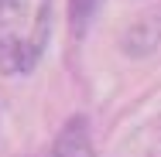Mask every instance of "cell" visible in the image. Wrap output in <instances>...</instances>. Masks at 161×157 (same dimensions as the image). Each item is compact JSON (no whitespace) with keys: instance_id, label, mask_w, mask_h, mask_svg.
<instances>
[{"instance_id":"3","label":"cell","mask_w":161,"mask_h":157,"mask_svg":"<svg viewBox=\"0 0 161 157\" xmlns=\"http://www.w3.org/2000/svg\"><path fill=\"white\" fill-rule=\"evenodd\" d=\"M48 157H96L93 154V130H89V120L82 113L69 116L62 123Z\"/></svg>"},{"instance_id":"2","label":"cell","mask_w":161,"mask_h":157,"mask_svg":"<svg viewBox=\"0 0 161 157\" xmlns=\"http://www.w3.org/2000/svg\"><path fill=\"white\" fill-rule=\"evenodd\" d=\"M158 44H161V14L158 10H147V14L134 17L127 24V31L120 34V48L127 51L130 58H144Z\"/></svg>"},{"instance_id":"4","label":"cell","mask_w":161,"mask_h":157,"mask_svg":"<svg viewBox=\"0 0 161 157\" xmlns=\"http://www.w3.org/2000/svg\"><path fill=\"white\" fill-rule=\"evenodd\" d=\"M96 7H99V0H69V28H72L75 38H82L86 28L93 24Z\"/></svg>"},{"instance_id":"1","label":"cell","mask_w":161,"mask_h":157,"mask_svg":"<svg viewBox=\"0 0 161 157\" xmlns=\"http://www.w3.org/2000/svg\"><path fill=\"white\" fill-rule=\"evenodd\" d=\"M52 38V0H0V75H28Z\"/></svg>"},{"instance_id":"5","label":"cell","mask_w":161,"mask_h":157,"mask_svg":"<svg viewBox=\"0 0 161 157\" xmlns=\"http://www.w3.org/2000/svg\"><path fill=\"white\" fill-rule=\"evenodd\" d=\"M151 157H161V113L151 123Z\"/></svg>"}]
</instances>
